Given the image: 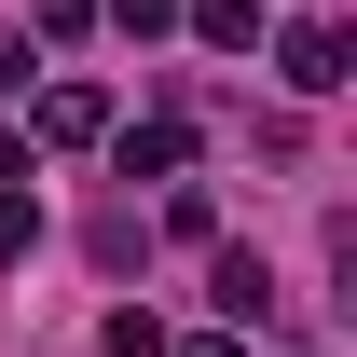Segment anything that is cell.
<instances>
[{"instance_id": "obj_1", "label": "cell", "mask_w": 357, "mask_h": 357, "mask_svg": "<svg viewBox=\"0 0 357 357\" xmlns=\"http://www.w3.org/2000/svg\"><path fill=\"white\" fill-rule=\"evenodd\" d=\"M275 83H289V96H330V83H344V28H330V14H303V28L275 42Z\"/></svg>"}, {"instance_id": "obj_2", "label": "cell", "mask_w": 357, "mask_h": 357, "mask_svg": "<svg viewBox=\"0 0 357 357\" xmlns=\"http://www.w3.org/2000/svg\"><path fill=\"white\" fill-rule=\"evenodd\" d=\"M110 137V96L96 83H42V151H96Z\"/></svg>"}, {"instance_id": "obj_3", "label": "cell", "mask_w": 357, "mask_h": 357, "mask_svg": "<svg viewBox=\"0 0 357 357\" xmlns=\"http://www.w3.org/2000/svg\"><path fill=\"white\" fill-rule=\"evenodd\" d=\"M178 28L220 42V55H248V42H261V0H178Z\"/></svg>"}, {"instance_id": "obj_4", "label": "cell", "mask_w": 357, "mask_h": 357, "mask_svg": "<svg viewBox=\"0 0 357 357\" xmlns=\"http://www.w3.org/2000/svg\"><path fill=\"white\" fill-rule=\"evenodd\" d=\"M220 316H234V330H261V316H275V275L248 261V248H220Z\"/></svg>"}, {"instance_id": "obj_5", "label": "cell", "mask_w": 357, "mask_h": 357, "mask_svg": "<svg viewBox=\"0 0 357 357\" xmlns=\"http://www.w3.org/2000/svg\"><path fill=\"white\" fill-rule=\"evenodd\" d=\"M192 165V124H124V178H178Z\"/></svg>"}, {"instance_id": "obj_6", "label": "cell", "mask_w": 357, "mask_h": 357, "mask_svg": "<svg viewBox=\"0 0 357 357\" xmlns=\"http://www.w3.org/2000/svg\"><path fill=\"white\" fill-rule=\"evenodd\" d=\"M28 248H42V192H0V275L28 261Z\"/></svg>"}, {"instance_id": "obj_7", "label": "cell", "mask_w": 357, "mask_h": 357, "mask_svg": "<svg viewBox=\"0 0 357 357\" xmlns=\"http://www.w3.org/2000/svg\"><path fill=\"white\" fill-rule=\"evenodd\" d=\"M96 357H165V330H151L137 303H110V330H96Z\"/></svg>"}, {"instance_id": "obj_8", "label": "cell", "mask_w": 357, "mask_h": 357, "mask_svg": "<svg viewBox=\"0 0 357 357\" xmlns=\"http://www.w3.org/2000/svg\"><path fill=\"white\" fill-rule=\"evenodd\" d=\"M96 14H110L124 42H165V28H178V0H96Z\"/></svg>"}, {"instance_id": "obj_9", "label": "cell", "mask_w": 357, "mask_h": 357, "mask_svg": "<svg viewBox=\"0 0 357 357\" xmlns=\"http://www.w3.org/2000/svg\"><path fill=\"white\" fill-rule=\"evenodd\" d=\"M28 28H42V42H83V28H96V0H28Z\"/></svg>"}, {"instance_id": "obj_10", "label": "cell", "mask_w": 357, "mask_h": 357, "mask_svg": "<svg viewBox=\"0 0 357 357\" xmlns=\"http://www.w3.org/2000/svg\"><path fill=\"white\" fill-rule=\"evenodd\" d=\"M42 83V42H28V28H0V96H28Z\"/></svg>"}, {"instance_id": "obj_11", "label": "cell", "mask_w": 357, "mask_h": 357, "mask_svg": "<svg viewBox=\"0 0 357 357\" xmlns=\"http://www.w3.org/2000/svg\"><path fill=\"white\" fill-rule=\"evenodd\" d=\"M0 192H28V137H14V124H0Z\"/></svg>"}, {"instance_id": "obj_12", "label": "cell", "mask_w": 357, "mask_h": 357, "mask_svg": "<svg viewBox=\"0 0 357 357\" xmlns=\"http://www.w3.org/2000/svg\"><path fill=\"white\" fill-rule=\"evenodd\" d=\"M165 357H248V344H234V330H206V344H165Z\"/></svg>"}]
</instances>
